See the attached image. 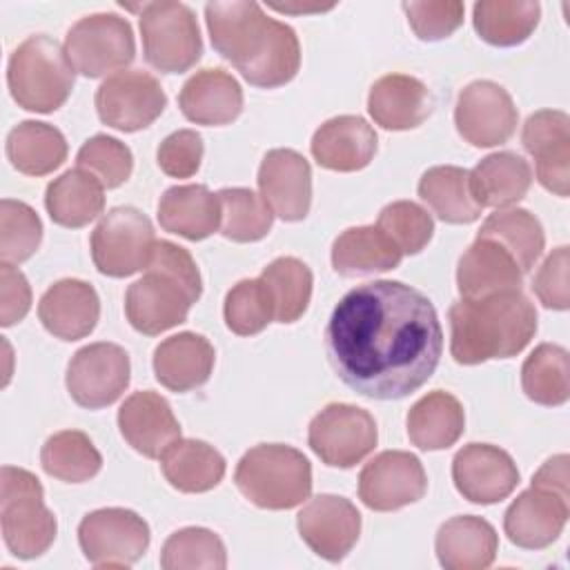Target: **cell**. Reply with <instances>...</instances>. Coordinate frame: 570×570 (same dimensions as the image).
<instances>
[{
	"label": "cell",
	"mask_w": 570,
	"mask_h": 570,
	"mask_svg": "<svg viewBox=\"0 0 570 570\" xmlns=\"http://www.w3.org/2000/svg\"><path fill=\"white\" fill-rule=\"evenodd\" d=\"M325 347L338 379L361 396L396 401L434 374L443 330L432 301L401 281L350 289L325 327Z\"/></svg>",
	"instance_id": "1"
},
{
	"label": "cell",
	"mask_w": 570,
	"mask_h": 570,
	"mask_svg": "<svg viewBox=\"0 0 570 570\" xmlns=\"http://www.w3.org/2000/svg\"><path fill=\"white\" fill-rule=\"evenodd\" d=\"M205 22L212 47L254 87L276 89L294 80L301 67L296 31L256 2H207Z\"/></svg>",
	"instance_id": "2"
},
{
	"label": "cell",
	"mask_w": 570,
	"mask_h": 570,
	"mask_svg": "<svg viewBox=\"0 0 570 570\" xmlns=\"http://www.w3.org/2000/svg\"><path fill=\"white\" fill-rule=\"evenodd\" d=\"M448 318L450 354L459 365L517 356L537 332V309L521 289L461 298L450 307Z\"/></svg>",
	"instance_id": "3"
},
{
	"label": "cell",
	"mask_w": 570,
	"mask_h": 570,
	"mask_svg": "<svg viewBox=\"0 0 570 570\" xmlns=\"http://www.w3.org/2000/svg\"><path fill=\"white\" fill-rule=\"evenodd\" d=\"M200 294L203 281L191 254L176 243L158 240L142 278L127 287L125 316L136 332L156 336L185 323Z\"/></svg>",
	"instance_id": "4"
},
{
	"label": "cell",
	"mask_w": 570,
	"mask_h": 570,
	"mask_svg": "<svg viewBox=\"0 0 570 570\" xmlns=\"http://www.w3.org/2000/svg\"><path fill=\"white\" fill-rule=\"evenodd\" d=\"M240 494L263 510H289L309 499L312 465L303 452L283 443L247 450L234 472Z\"/></svg>",
	"instance_id": "5"
},
{
	"label": "cell",
	"mask_w": 570,
	"mask_h": 570,
	"mask_svg": "<svg viewBox=\"0 0 570 570\" xmlns=\"http://www.w3.org/2000/svg\"><path fill=\"white\" fill-rule=\"evenodd\" d=\"M73 67L53 38L38 33L20 42L7 67V85L18 107L36 114L60 109L73 89Z\"/></svg>",
	"instance_id": "6"
},
{
	"label": "cell",
	"mask_w": 570,
	"mask_h": 570,
	"mask_svg": "<svg viewBox=\"0 0 570 570\" xmlns=\"http://www.w3.org/2000/svg\"><path fill=\"white\" fill-rule=\"evenodd\" d=\"M0 523L9 552L18 559H36L56 541L58 523L45 505V490L36 474L4 465L0 470Z\"/></svg>",
	"instance_id": "7"
},
{
	"label": "cell",
	"mask_w": 570,
	"mask_h": 570,
	"mask_svg": "<svg viewBox=\"0 0 570 570\" xmlns=\"http://www.w3.org/2000/svg\"><path fill=\"white\" fill-rule=\"evenodd\" d=\"M142 51L160 73L189 71L203 53V38L194 11L183 2H149L140 11Z\"/></svg>",
	"instance_id": "8"
},
{
	"label": "cell",
	"mask_w": 570,
	"mask_h": 570,
	"mask_svg": "<svg viewBox=\"0 0 570 570\" xmlns=\"http://www.w3.org/2000/svg\"><path fill=\"white\" fill-rule=\"evenodd\" d=\"M156 243L154 225L140 209L114 207L91 232V258L100 274L125 278L147 267Z\"/></svg>",
	"instance_id": "9"
},
{
	"label": "cell",
	"mask_w": 570,
	"mask_h": 570,
	"mask_svg": "<svg viewBox=\"0 0 570 570\" xmlns=\"http://www.w3.org/2000/svg\"><path fill=\"white\" fill-rule=\"evenodd\" d=\"M65 53L71 67L85 78L116 73L136 56L131 24L116 13L85 16L67 31Z\"/></svg>",
	"instance_id": "10"
},
{
	"label": "cell",
	"mask_w": 570,
	"mask_h": 570,
	"mask_svg": "<svg viewBox=\"0 0 570 570\" xmlns=\"http://www.w3.org/2000/svg\"><path fill=\"white\" fill-rule=\"evenodd\" d=\"M78 543L94 568H129L149 548V525L127 508H100L82 517Z\"/></svg>",
	"instance_id": "11"
},
{
	"label": "cell",
	"mask_w": 570,
	"mask_h": 570,
	"mask_svg": "<svg viewBox=\"0 0 570 570\" xmlns=\"http://www.w3.org/2000/svg\"><path fill=\"white\" fill-rule=\"evenodd\" d=\"M379 441L374 416L350 403L325 405L307 428L312 452L330 468H354Z\"/></svg>",
	"instance_id": "12"
},
{
	"label": "cell",
	"mask_w": 570,
	"mask_h": 570,
	"mask_svg": "<svg viewBox=\"0 0 570 570\" xmlns=\"http://www.w3.org/2000/svg\"><path fill=\"white\" fill-rule=\"evenodd\" d=\"M167 107L158 78L142 69H122L102 80L96 91L98 118L118 131L131 134L149 127Z\"/></svg>",
	"instance_id": "13"
},
{
	"label": "cell",
	"mask_w": 570,
	"mask_h": 570,
	"mask_svg": "<svg viewBox=\"0 0 570 570\" xmlns=\"http://www.w3.org/2000/svg\"><path fill=\"white\" fill-rule=\"evenodd\" d=\"M129 354L116 343H91L80 347L67 365V390L71 399L87 410H100L116 403L129 385Z\"/></svg>",
	"instance_id": "14"
},
{
	"label": "cell",
	"mask_w": 570,
	"mask_h": 570,
	"mask_svg": "<svg viewBox=\"0 0 570 570\" xmlns=\"http://www.w3.org/2000/svg\"><path fill=\"white\" fill-rule=\"evenodd\" d=\"M428 492V474L416 454L385 450L370 459L358 474V499L374 512L401 510Z\"/></svg>",
	"instance_id": "15"
},
{
	"label": "cell",
	"mask_w": 570,
	"mask_h": 570,
	"mask_svg": "<svg viewBox=\"0 0 570 570\" xmlns=\"http://www.w3.org/2000/svg\"><path fill=\"white\" fill-rule=\"evenodd\" d=\"M519 111L512 96L492 80L465 85L456 98L454 125L459 136L472 147H497L512 138Z\"/></svg>",
	"instance_id": "16"
},
{
	"label": "cell",
	"mask_w": 570,
	"mask_h": 570,
	"mask_svg": "<svg viewBox=\"0 0 570 570\" xmlns=\"http://www.w3.org/2000/svg\"><path fill=\"white\" fill-rule=\"evenodd\" d=\"M570 492L532 483L503 514V530L510 543L525 550L552 546L570 517Z\"/></svg>",
	"instance_id": "17"
},
{
	"label": "cell",
	"mask_w": 570,
	"mask_h": 570,
	"mask_svg": "<svg viewBox=\"0 0 570 570\" xmlns=\"http://www.w3.org/2000/svg\"><path fill=\"white\" fill-rule=\"evenodd\" d=\"M296 528L314 554L330 563H338L358 541L361 512L345 497L318 494L301 508Z\"/></svg>",
	"instance_id": "18"
},
{
	"label": "cell",
	"mask_w": 570,
	"mask_h": 570,
	"mask_svg": "<svg viewBox=\"0 0 570 570\" xmlns=\"http://www.w3.org/2000/svg\"><path fill=\"white\" fill-rule=\"evenodd\" d=\"M452 481L463 499L490 505L514 492L519 470L505 450L490 443H468L452 459Z\"/></svg>",
	"instance_id": "19"
},
{
	"label": "cell",
	"mask_w": 570,
	"mask_h": 570,
	"mask_svg": "<svg viewBox=\"0 0 570 570\" xmlns=\"http://www.w3.org/2000/svg\"><path fill=\"white\" fill-rule=\"evenodd\" d=\"M521 142L537 163V180L554 196L570 191V118L559 109H539L528 116Z\"/></svg>",
	"instance_id": "20"
},
{
	"label": "cell",
	"mask_w": 570,
	"mask_h": 570,
	"mask_svg": "<svg viewBox=\"0 0 570 570\" xmlns=\"http://www.w3.org/2000/svg\"><path fill=\"white\" fill-rule=\"evenodd\" d=\"M258 189L269 209L296 223L309 214L312 205V167L294 149H272L263 156L258 167Z\"/></svg>",
	"instance_id": "21"
},
{
	"label": "cell",
	"mask_w": 570,
	"mask_h": 570,
	"mask_svg": "<svg viewBox=\"0 0 570 570\" xmlns=\"http://www.w3.org/2000/svg\"><path fill=\"white\" fill-rule=\"evenodd\" d=\"M122 439L142 456L160 459L180 439V423L165 396L142 390L125 399L118 410Z\"/></svg>",
	"instance_id": "22"
},
{
	"label": "cell",
	"mask_w": 570,
	"mask_h": 570,
	"mask_svg": "<svg viewBox=\"0 0 570 570\" xmlns=\"http://www.w3.org/2000/svg\"><path fill=\"white\" fill-rule=\"evenodd\" d=\"M38 318L56 338L78 341L94 332L100 318V298L89 283L62 278L42 294Z\"/></svg>",
	"instance_id": "23"
},
{
	"label": "cell",
	"mask_w": 570,
	"mask_h": 570,
	"mask_svg": "<svg viewBox=\"0 0 570 570\" xmlns=\"http://www.w3.org/2000/svg\"><path fill=\"white\" fill-rule=\"evenodd\" d=\"M178 107L189 122L205 127L229 125L243 111V89L229 71L207 67L183 85Z\"/></svg>",
	"instance_id": "24"
},
{
	"label": "cell",
	"mask_w": 570,
	"mask_h": 570,
	"mask_svg": "<svg viewBox=\"0 0 570 570\" xmlns=\"http://www.w3.org/2000/svg\"><path fill=\"white\" fill-rule=\"evenodd\" d=\"M309 149L325 169L358 171L376 154V131L361 116H334L314 131Z\"/></svg>",
	"instance_id": "25"
},
{
	"label": "cell",
	"mask_w": 570,
	"mask_h": 570,
	"mask_svg": "<svg viewBox=\"0 0 570 570\" xmlns=\"http://www.w3.org/2000/svg\"><path fill=\"white\" fill-rule=\"evenodd\" d=\"M430 89L414 76L387 73L370 87L367 111L372 120L390 131H407L423 125L432 114Z\"/></svg>",
	"instance_id": "26"
},
{
	"label": "cell",
	"mask_w": 570,
	"mask_h": 570,
	"mask_svg": "<svg viewBox=\"0 0 570 570\" xmlns=\"http://www.w3.org/2000/svg\"><path fill=\"white\" fill-rule=\"evenodd\" d=\"M523 272L517 261L494 240L476 236L463 252L456 267V287L461 298H483L490 294L521 289Z\"/></svg>",
	"instance_id": "27"
},
{
	"label": "cell",
	"mask_w": 570,
	"mask_h": 570,
	"mask_svg": "<svg viewBox=\"0 0 570 570\" xmlns=\"http://www.w3.org/2000/svg\"><path fill=\"white\" fill-rule=\"evenodd\" d=\"M214 363V345L196 332L174 334L154 350L156 381L171 392H189L205 385Z\"/></svg>",
	"instance_id": "28"
},
{
	"label": "cell",
	"mask_w": 570,
	"mask_h": 570,
	"mask_svg": "<svg viewBox=\"0 0 570 570\" xmlns=\"http://www.w3.org/2000/svg\"><path fill=\"white\" fill-rule=\"evenodd\" d=\"M434 550L445 570H483L497 557L499 537L485 519L461 514L439 528Z\"/></svg>",
	"instance_id": "29"
},
{
	"label": "cell",
	"mask_w": 570,
	"mask_h": 570,
	"mask_svg": "<svg viewBox=\"0 0 570 570\" xmlns=\"http://www.w3.org/2000/svg\"><path fill=\"white\" fill-rule=\"evenodd\" d=\"M158 223L187 240H203L220 227V203L205 185L169 187L158 200Z\"/></svg>",
	"instance_id": "30"
},
{
	"label": "cell",
	"mask_w": 570,
	"mask_h": 570,
	"mask_svg": "<svg viewBox=\"0 0 570 570\" xmlns=\"http://www.w3.org/2000/svg\"><path fill=\"white\" fill-rule=\"evenodd\" d=\"M407 436L425 452L448 450L465 430V412L456 396L443 390L428 392L407 412Z\"/></svg>",
	"instance_id": "31"
},
{
	"label": "cell",
	"mask_w": 570,
	"mask_h": 570,
	"mask_svg": "<svg viewBox=\"0 0 570 570\" xmlns=\"http://www.w3.org/2000/svg\"><path fill=\"white\" fill-rule=\"evenodd\" d=\"M403 252L376 225L350 227L332 245V267L341 276H365L399 267Z\"/></svg>",
	"instance_id": "32"
},
{
	"label": "cell",
	"mask_w": 570,
	"mask_h": 570,
	"mask_svg": "<svg viewBox=\"0 0 570 570\" xmlns=\"http://www.w3.org/2000/svg\"><path fill=\"white\" fill-rule=\"evenodd\" d=\"M160 468L171 488L187 494L214 490L225 476L223 454L200 439H178L160 456Z\"/></svg>",
	"instance_id": "33"
},
{
	"label": "cell",
	"mask_w": 570,
	"mask_h": 570,
	"mask_svg": "<svg viewBox=\"0 0 570 570\" xmlns=\"http://www.w3.org/2000/svg\"><path fill=\"white\" fill-rule=\"evenodd\" d=\"M470 185L481 207L503 209L517 205L532 185V169L514 151H497L476 163Z\"/></svg>",
	"instance_id": "34"
},
{
	"label": "cell",
	"mask_w": 570,
	"mask_h": 570,
	"mask_svg": "<svg viewBox=\"0 0 570 570\" xmlns=\"http://www.w3.org/2000/svg\"><path fill=\"white\" fill-rule=\"evenodd\" d=\"M45 207L56 225L78 229L102 214L105 187L91 174L76 167L47 185Z\"/></svg>",
	"instance_id": "35"
},
{
	"label": "cell",
	"mask_w": 570,
	"mask_h": 570,
	"mask_svg": "<svg viewBox=\"0 0 570 570\" xmlns=\"http://www.w3.org/2000/svg\"><path fill=\"white\" fill-rule=\"evenodd\" d=\"M421 200L450 225H470L479 220L481 205L470 185V171L454 165L430 167L419 180Z\"/></svg>",
	"instance_id": "36"
},
{
	"label": "cell",
	"mask_w": 570,
	"mask_h": 570,
	"mask_svg": "<svg viewBox=\"0 0 570 570\" xmlns=\"http://www.w3.org/2000/svg\"><path fill=\"white\" fill-rule=\"evenodd\" d=\"M7 158L20 174L47 176L67 158V140L49 122L22 120L7 136Z\"/></svg>",
	"instance_id": "37"
},
{
	"label": "cell",
	"mask_w": 570,
	"mask_h": 570,
	"mask_svg": "<svg viewBox=\"0 0 570 570\" xmlns=\"http://www.w3.org/2000/svg\"><path fill=\"white\" fill-rule=\"evenodd\" d=\"M541 4L532 0H481L472 9V22L481 40L494 47H517L537 29Z\"/></svg>",
	"instance_id": "38"
},
{
	"label": "cell",
	"mask_w": 570,
	"mask_h": 570,
	"mask_svg": "<svg viewBox=\"0 0 570 570\" xmlns=\"http://www.w3.org/2000/svg\"><path fill=\"white\" fill-rule=\"evenodd\" d=\"M476 236L499 243L517 261L523 274L534 267L546 247V234L539 218L521 207L499 209L490 214Z\"/></svg>",
	"instance_id": "39"
},
{
	"label": "cell",
	"mask_w": 570,
	"mask_h": 570,
	"mask_svg": "<svg viewBox=\"0 0 570 570\" xmlns=\"http://www.w3.org/2000/svg\"><path fill=\"white\" fill-rule=\"evenodd\" d=\"M269 296L274 321L294 323L298 321L312 298V272L309 267L294 256L274 258L258 276Z\"/></svg>",
	"instance_id": "40"
},
{
	"label": "cell",
	"mask_w": 570,
	"mask_h": 570,
	"mask_svg": "<svg viewBox=\"0 0 570 570\" xmlns=\"http://www.w3.org/2000/svg\"><path fill=\"white\" fill-rule=\"evenodd\" d=\"M521 387L539 405H563L570 399V361L566 347L554 343L537 345L523 361Z\"/></svg>",
	"instance_id": "41"
},
{
	"label": "cell",
	"mask_w": 570,
	"mask_h": 570,
	"mask_svg": "<svg viewBox=\"0 0 570 570\" xmlns=\"http://www.w3.org/2000/svg\"><path fill=\"white\" fill-rule=\"evenodd\" d=\"M42 470L65 483H85L102 468V456L94 441L80 430L51 434L40 450Z\"/></svg>",
	"instance_id": "42"
},
{
	"label": "cell",
	"mask_w": 570,
	"mask_h": 570,
	"mask_svg": "<svg viewBox=\"0 0 570 570\" xmlns=\"http://www.w3.org/2000/svg\"><path fill=\"white\" fill-rule=\"evenodd\" d=\"M220 234L234 243H256L265 238L274 223V212L256 191L247 187H225L218 194Z\"/></svg>",
	"instance_id": "43"
},
{
	"label": "cell",
	"mask_w": 570,
	"mask_h": 570,
	"mask_svg": "<svg viewBox=\"0 0 570 570\" xmlns=\"http://www.w3.org/2000/svg\"><path fill=\"white\" fill-rule=\"evenodd\" d=\"M160 566L165 570H223L227 552L223 539L207 528H183L167 537L160 550Z\"/></svg>",
	"instance_id": "44"
},
{
	"label": "cell",
	"mask_w": 570,
	"mask_h": 570,
	"mask_svg": "<svg viewBox=\"0 0 570 570\" xmlns=\"http://www.w3.org/2000/svg\"><path fill=\"white\" fill-rule=\"evenodd\" d=\"M42 240L38 214L22 200L2 198L0 203V261L20 265L29 261Z\"/></svg>",
	"instance_id": "45"
},
{
	"label": "cell",
	"mask_w": 570,
	"mask_h": 570,
	"mask_svg": "<svg viewBox=\"0 0 570 570\" xmlns=\"http://www.w3.org/2000/svg\"><path fill=\"white\" fill-rule=\"evenodd\" d=\"M225 325L238 336H254L274 321V309L261 278L238 281L225 296Z\"/></svg>",
	"instance_id": "46"
},
{
	"label": "cell",
	"mask_w": 570,
	"mask_h": 570,
	"mask_svg": "<svg viewBox=\"0 0 570 570\" xmlns=\"http://www.w3.org/2000/svg\"><path fill=\"white\" fill-rule=\"evenodd\" d=\"M78 169L91 174L105 189H116L131 176V149L114 136L96 134L80 147L76 156Z\"/></svg>",
	"instance_id": "47"
},
{
	"label": "cell",
	"mask_w": 570,
	"mask_h": 570,
	"mask_svg": "<svg viewBox=\"0 0 570 570\" xmlns=\"http://www.w3.org/2000/svg\"><path fill=\"white\" fill-rule=\"evenodd\" d=\"M376 227L383 229L392 243L405 254H419L434 234V220L421 205L412 200H394L379 214Z\"/></svg>",
	"instance_id": "48"
},
{
	"label": "cell",
	"mask_w": 570,
	"mask_h": 570,
	"mask_svg": "<svg viewBox=\"0 0 570 570\" xmlns=\"http://www.w3.org/2000/svg\"><path fill=\"white\" fill-rule=\"evenodd\" d=\"M407 22L419 40L434 42L452 36L463 24L465 7L459 0L436 2H403Z\"/></svg>",
	"instance_id": "49"
},
{
	"label": "cell",
	"mask_w": 570,
	"mask_h": 570,
	"mask_svg": "<svg viewBox=\"0 0 570 570\" xmlns=\"http://www.w3.org/2000/svg\"><path fill=\"white\" fill-rule=\"evenodd\" d=\"M158 167L171 178H191L200 169L203 138L194 129L169 134L156 151Z\"/></svg>",
	"instance_id": "50"
},
{
	"label": "cell",
	"mask_w": 570,
	"mask_h": 570,
	"mask_svg": "<svg viewBox=\"0 0 570 570\" xmlns=\"http://www.w3.org/2000/svg\"><path fill=\"white\" fill-rule=\"evenodd\" d=\"M568 269H570V252L566 245H561L552 249V254L543 261V265L534 274L532 289L548 309H568L570 305Z\"/></svg>",
	"instance_id": "51"
},
{
	"label": "cell",
	"mask_w": 570,
	"mask_h": 570,
	"mask_svg": "<svg viewBox=\"0 0 570 570\" xmlns=\"http://www.w3.org/2000/svg\"><path fill=\"white\" fill-rule=\"evenodd\" d=\"M31 307V287L20 269L9 263L0 265V325L20 323Z\"/></svg>",
	"instance_id": "52"
}]
</instances>
